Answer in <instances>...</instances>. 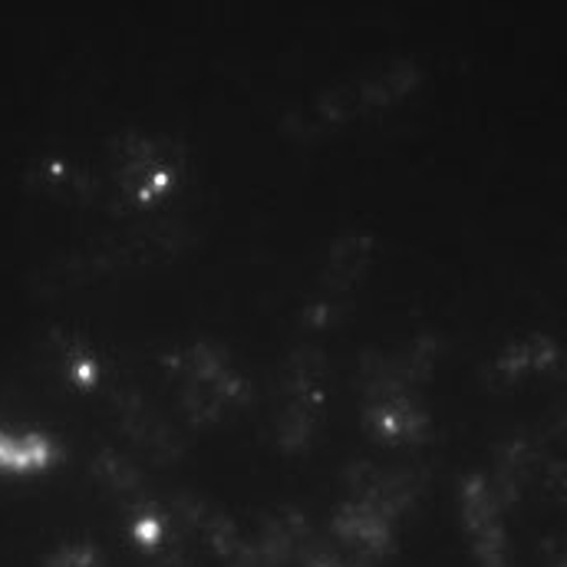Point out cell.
Masks as SVG:
<instances>
[{
  "instance_id": "6da1fadb",
  "label": "cell",
  "mask_w": 567,
  "mask_h": 567,
  "mask_svg": "<svg viewBox=\"0 0 567 567\" xmlns=\"http://www.w3.org/2000/svg\"><path fill=\"white\" fill-rule=\"evenodd\" d=\"M462 512H465V528L472 535V548L482 567H508L505 555V535L498 525V498L485 478L465 482L462 492Z\"/></svg>"
},
{
  "instance_id": "7a4b0ae2",
  "label": "cell",
  "mask_w": 567,
  "mask_h": 567,
  "mask_svg": "<svg viewBox=\"0 0 567 567\" xmlns=\"http://www.w3.org/2000/svg\"><path fill=\"white\" fill-rule=\"evenodd\" d=\"M53 458V445L40 435H0V465L7 468H37Z\"/></svg>"
},
{
  "instance_id": "3957f363",
  "label": "cell",
  "mask_w": 567,
  "mask_h": 567,
  "mask_svg": "<svg viewBox=\"0 0 567 567\" xmlns=\"http://www.w3.org/2000/svg\"><path fill=\"white\" fill-rule=\"evenodd\" d=\"M47 567H100V555L86 545H66L47 561Z\"/></svg>"
}]
</instances>
